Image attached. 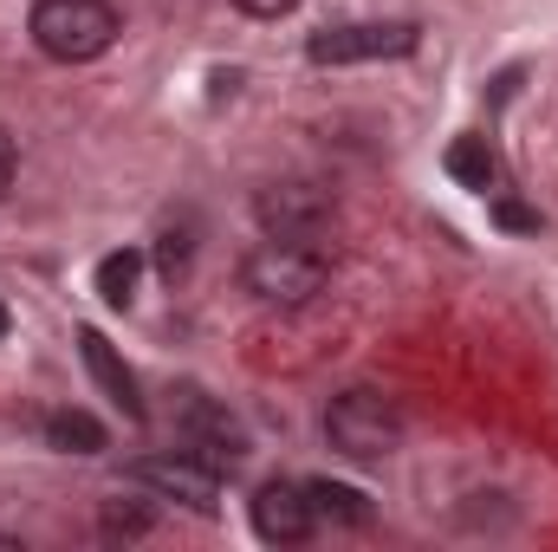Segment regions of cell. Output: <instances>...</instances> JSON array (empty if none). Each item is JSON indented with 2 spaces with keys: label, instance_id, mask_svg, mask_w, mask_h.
<instances>
[{
  "label": "cell",
  "instance_id": "cell-1",
  "mask_svg": "<svg viewBox=\"0 0 558 552\" xmlns=\"http://www.w3.org/2000/svg\"><path fill=\"white\" fill-rule=\"evenodd\" d=\"M33 46L59 65H85V59H105L124 33L118 7L111 0H33V20H26Z\"/></svg>",
  "mask_w": 558,
  "mask_h": 552
},
{
  "label": "cell",
  "instance_id": "cell-2",
  "mask_svg": "<svg viewBox=\"0 0 558 552\" xmlns=\"http://www.w3.org/2000/svg\"><path fill=\"white\" fill-rule=\"evenodd\" d=\"M325 442H331L344 461H390L397 442H403V410H397V397H384V391H344V397H331V410H325Z\"/></svg>",
  "mask_w": 558,
  "mask_h": 552
},
{
  "label": "cell",
  "instance_id": "cell-3",
  "mask_svg": "<svg viewBox=\"0 0 558 552\" xmlns=\"http://www.w3.org/2000/svg\"><path fill=\"white\" fill-rule=\"evenodd\" d=\"M325 274H331L325 254H312L305 241H274V235L241 261V286H247L260 305H286V312H292V305H312V299L325 292Z\"/></svg>",
  "mask_w": 558,
  "mask_h": 552
},
{
  "label": "cell",
  "instance_id": "cell-4",
  "mask_svg": "<svg viewBox=\"0 0 558 552\" xmlns=\"http://www.w3.org/2000/svg\"><path fill=\"white\" fill-rule=\"evenodd\" d=\"M416 20H351V26H325L305 39L312 65H377V59H410L416 52Z\"/></svg>",
  "mask_w": 558,
  "mask_h": 552
},
{
  "label": "cell",
  "instance_id": "cell-5",
  "mask_svg": "<svg viewBox=\"0 0 558 552\" xmlns=\"http://www.w3.org/2000/svg\"><path fill=\"white\" fill-rule=\"evenodd\" d=\"M131 488L156 494V501H175V507H189V514H215V507H221V475H215L208 461H195L189 448L131 461Z\"/></svg>",
  "mask_w": 558,
  "mask_h": 552
},
{
  "label": "cell",
  "instance_id": "cell-6",
  "mask_svg": "<svg viewBox=\"0 0 558 552\" xmlns=\"http://www.w3.org/2000/svg\"><path fill=\"white\" fill-rule=\"evenodd\" d=\"M254 215H260V228L274 235V241H318L325 228H331V215H338V202H331V189H318V182H267L260 195H254Z\"/></svg>",
  "mask_w": 558,
  "mask_h": 552
},
{
  "label": "cell",
  "instance_id": "cell-7",
  "mask_svg": "<svg viewBox=\"0 0 558 552\" xmlns=\"http://www.w3.org/2000/svg\"><path fill=\"white\" fill-rule=\"evenodd\" d=\"M175 429H182V448H189L195 461H208L215 475H234V468H241V455H247V435H241V422L221 410V404H208L202 391H189V397H182Z\"/></svg>",
  "mask_w": 558,
  "mask_h": 552
},
{
  "label": "cell",
  "instance_id": "cell-8",
  "mask_svg": "<svg viewBox=\"0 0 558 552\" xmlns=\"http://www.w3.org/2000/svg\"><path fill=\"white\" fill-rule=\"evenodd\" d=\"M312 527H318V514H312L305 481H267V488L254 494V533H260L267 547H305Z\"/></svg>",
  "mask_w": 558,
  "mask_h": 552
},
{
  "label": "cell",
  "instance_id": "cell-9",
  "mask_svg": "<svg viewBox=\"0 0 558 552\" xmlns=\"http://www.w3.org/2000/svg\"><path fill=\"white\" fill-rule=\"evenodd\" d=\"M78 351H85V371H92V384H98V391H105V397H111L118 410L131 416V422H143L149 410H143L137 371H131V364H124V358L111 351V338H105L98 325H85V332H78Z\"/></svg>",
  "mask_w": 558,
  "mask_h": 552
},
{
  "label": "cell",
  "instance_id": "cell-10",
  "mask_svg": "<svg viewBox=\"0 0 558 552\" xmlns=\"http://www.w3.org/2000/svg\"><path fill=\"white\" fill-rule=\"evenodd\" d=\"M441 169H448L461 189H474V195H487V189L500 182V156H494V143L474 137V131H468V137H454L448 149H441Z\"/></svg>",
  "mask_w": 558,
  "mask_h": 552
},
{
  "label": "cell",
  "instance_id": "cell-11",
  "mask_svg": "<svg viewBox=\"0 0 558 552\" xmlns=\"http://www.w3.org/2000/svg\"><path fill=\"white\" fill-rule=\"evenodd\" d=\"M39 429H46V442H52V448H65V455H105V442H111V435H105V422H98V416H85V410H52Z\"/></svg>",
  "mask_w": 558,
  "mask_h": 552
},
{
  "label": "cell",
  "instance_id": "cell-12",
  "mask_svg": "<svg viewBox=\"0 0 558 552\" xmlns=\"http://www.w3.org/2000/svg\"><path fill=\"white\" fill-rule=\"evenodd\" d=\"M305 494H312L318 520H331V527H371V501L357 488H344V481H305Z\"/></svg>",
  "mask_w": 558,
  "mask_h": 552
},
{
  "label": "cell",
  "instance_id": "cell-13",
  "mask_svg": "<svg viewBox=\"0 0 558 552\" xmlns=\"http://www.w3.org/2000/svg\"><path fill=\"white\" fill-rule=\"evenodd\" d=\"M137 279H143V248H118V254L98 261V299L124 312L137 299Z\"/></svg>",
  "mask_w": 558,
  "mask_h": 552
},
{
  "label": "cell",
  "instance_id": "cell-14",
  "mask_svg": "<svg viewBox=\"0 0 558 552\" xmlns=\"http://www.w3.org/2000/svg\"><path fill=\"white\" fill-rule=\"evenodd\" d=\"M105 540H143L149 527H156V514L143 507V501H105Z\"/></svg>",
  "mask_w": 558,
  "mask_h": 552
},
{
  "label": "cell",
  "instance_id": "cell-15",
  "mask_svg": "<svg viewBox=\"0 0 558 552\" xmlns=\"http://www.w3.org/2000/svg\"><path fill=\"white\" fill-rule=\"evenodd\" d=\"M494 221L513 228V235H533V228H539V215H533L526 202H513V195H494Z\"/></svg>",
  "mask_w": 558,
  "mask_h": 552
},
{
  "label": "cell",
  "instance_id": "cell-16",
  "mask_svg": "<svg viewBox=\"0 0 558 552\" xmlns=\"http://www.w3.org/2000/svg\"><path fill=\"white\" fill-rule=\"evenodd\" d=\"M234 7H241V13H254V20H286L299 0H234Z\"/></svg>",
  "mask_w": 558,
  "mask_h": 552
},
{
  "label": "cell",
  "instance_id": "cell-17",
  "mask_svg": "<svg viewBox=\"0 0 558 552\" xmlns=\"http://www.w3.org/2000/svg\"><path fill=\"white\" fill-rule=\"evenodd\" d=\"M13 169H20V156H13V137L0 131V195H7V182H13Z\"/></svg>",
  "mask_w": 558,
  "mask_h": 552
},
{
  "label": "cell",
  "instance_id": "cell-18",
  "mask_svg": "<svg viewBox=\"0 0 558 552\" xmlns=\"http://www.w3.org/2000/svg\"><path fill=\"white\" fill-rule=\"evenodd\" d=\"M7 325H13V319H7V305H0V338H7Z\"/></svg>",
  "mask_w": 558,
  "mask_h": 552
}]
</instances>
